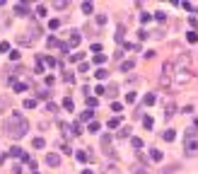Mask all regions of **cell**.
<instances>
[{"label":"cell","instance_id":"6da1fadb","mask_svg":"<svg viewBox=\"0 0 198 174\" xmlns=\"http://www.w3.org/2000/svg\"><path fill=\"white\" fill-rule=\"evenodd\" d=\"M27 131H29V123H27V119H22L17 111L12 114V119L5 121V133H7L10 138H22Z\"/></svg>","mask_w":198,"mask_h":174},{"label":"cell","instance_id":"7a4b0ae2","mask_svg":"<svg viewBox=\"0 0 198 174\" xmlns=\"http://www.w3.org/2000/svg\"><path fill=\"white\" fill-rule=\"evenodd\" d=\"M184 152H186L189 157H196V155H198V133L193 131V128L186 131V145H184Z\"/></svg>","mask_w":198,"mask_h":174},{"label":"cell","instance_id":"3957f363","mask_svg":"<svg viewBox=\"0 0 198 174\" xmlns=\"http://www.w3.org/2000/svg\"><path fill=\"white\" fill-rule=\"evenodd\" d=\"M171 66H174V70H184V68H189V66H191V56L181 53V56H179V58H176Z\"/></svg>","mask_w":198,"mask_h":174},{"label":"cell","instance_id":"277c9868","mask_svg":"<svg viewBox=\"0 0 198 174\" xmlns=\"http://www.w3.org/2000/svg\"><path fill=\"white\" fill-rule=\"evenodd\" d=\"M46 165H51V167H58V165H61V157H58L56 152H48V155H46Z\"/></svg>","mask_w":198,"mask_h":174},{"label":"cell","instance_id":"5b68a950","mask_svg":"<svg viewBox=\"0 0 198 174\" xmlns=\"http://www.w3.org/2000/svg\"><path fill=\"white\" fill-rule=\"evenodd\" d=\"M143 126H145V131H152L155 128V119L152 116H143Z\"/></svg>","mask_w":198,"mask_h":174},{"label":"cell","instance_id":"8992f818","mask_svg":"<svg viewBox=\"0 0 198 174\" xmlns=\"http://www.w3.org/2000/svg\"><path fill=\"white\" fill-rule=\"evenodd\" d=\"M133 68H135V61H133V58H131V61H123V63H121V70H123V73H128V70H133Z\"/></svg>","mask_w":198,"mask_h":174},{"label":"cell","instance_id":"52a82bcc","mask_svg":"<svg viewBox=\"0 0 198 174\" xmlns=\"http://www.w3.org/2000/svg\"><path fill=\"white\" fill-rule=\"evenodd\" d=\"M15 12H17V15H27V12H29V7H27L24 2H19V5H15Z\"/></svg>","mask_w":198,"mask_h":174},{"label":"cell","instance_id":"ba28073f","mask_svg":"<svg viewBox=\"0 0 198 174\" xmlns=\"http://www.w3.org/2000/svg\"><path fill=\"white\" fill-rule=\"evenodd\" d=\"M106 126H109V128L114 131V128H118V126H121V119H118V116H114V119H111V121H109Z\"/></svg>","mask_w":198,"mask_h":174},{"label":"cell","instance_id":"9c48e42d","mask_svg":"<svg viewBox=\"0 0 198 174\" xmlns=\"http://www.w3.org/2000/svg\"><path fill=\"white\" fill-rule=\"evenodd\" d=\"M155 99H157V97L150 92V94H145V99H143V102H145V106H152V104H155Z\"/></svg>","mask_w":198,"mask_h":174},{"label":"cell","instance_id":"30bf717a","mask_svg":"<svg viewBox=\"0 0 198 174\" xmlns=\"http://www.w3.org/2000/svg\"><path fill=\"white\" fill-rule=\"evenodd\" d=\"M80 7H82V12H85V15H90V12L94 10V5H92V2H82Z\"/></svg>","mask_w":198,"mask_h":174},{"label":"cell","instance_id":"8fae6325","mask_svg":"<svg viewBox=\"0 0 198 174\" xmlns=\"http://www.w3.org/2000/svg\"><path fill=\"white\" fill-rule=\"evenodd\" d=\"M150 160L160 162V160H162V152H160V150H150Z\"/></svg>","mask_w":198,"mask_h":174},{"label":"cell","instance_id":"7c38bea8","mask_svg":"<svg viewBox=\"0 0 198 174\" xmlns=\"http://www.w3.org/2000/svg\"><path fill=\"white\" fill-rule=\"evenodd\" d=\"M32 145L39 150V147H44V145H46V140H44V138H34V140H32Z\"/></svg>","mask_w":198,"mask_h":174},{"label":"cell","instance_id":"4fadbf2b","mask_svg":"<svg viewBox=\"0 0 198 174\" xmlns=\"http://www.w3.org/2000/svg\"><path fill=\"white\" fill-rule=\"evenodd\" d=\"M186 39H189L191 44H196V41H198V32H193V29H191V32L186 34Z\"/></svg>","mask_w":198,"mask_h":174},{"label":"cell","instance_id":"5bb4252c","mask_svg":"<svg viewBox=\"0 0 198 174\" xmlns=\"http://www.w3.org/2000/svg\"><path fill=\"white\" fill-rule=\"evenodd\" d=\"M63 106H65L68 111H75V109H72L75 104H72V99H70V97H65V99H63Z\"/></svg>","mask_w":198,"mask_h":174},{"label":"cell","instance_id":"9a60e30c","mask_svg":"<svg viewBox=\"0 0 198 174\" xmlns=\"http://www.w3.org/2000/svg\"><path fill=\"white\" fill-rule=\"evenodd\" d=\"M80 41H82V36H80V34H75V32H72V36H70V44H72V46H77Z\"/></svg>","mask_w":198,"mask_h":174},{"label":"cell","instance_id":"2e32d148","mask_svg":"<svg viewBox=\"0 0 198 174\" xmlns=\"http://www.w3.org/2000/svg\"><path fill=\"white\" fill-rule=\"evenodd\" d=\"M131 145L135 147V150H140V147H143V140L140 138H131Z\"/></svg>","mask_w":198,"mask_h":174},{"label":"cell","instance_id":"e0dca14e","mask_svg":"<svg viewBox=\"0 0 198 174\" xmlns=\"http://www.w3.org/2000/svg\"><path fill=\"white\" fill-rule=\"evenodd\" d=\"M36 15H39V17H46L48 12H46V7H44V5H36Z\"/></svg>","mask_w":198,"mask_h":174},{"label":"cell","instance_id":"ac0fdd59","mask_svg":"<svg viewBox=\"0 0 198 174\" xmlns=\"http://www.w3.org/2000/svg\"><path fill=\"white\" fill-rule=\"evenodd\" d=\"M150 20H152V15H150V12H143V15H140V22H143V24H147Z\"/></svg>","mask_w":198,"mask_h":174},{"label":"cell","instance_id":"d6986e66","mask_svg":"<svg viewBox=\"0 0 198 174\" xmlns=\"http://www.w3.org/2000/svg\"><path fill=\"white\" fill-rule=\"evenodd\" d=\"M87 128H90V131H92V133H99V128H101V126H99L97 121H92V123H90V126H87Z\"/></svg>","mask_w":198,"mask_h":174},{"label":"cell","instance_id":"ffe728a7","mask_svg":"<svg viewBox=\"0 0 198 174\" xmlns=\"http://www.w3.org/2000/svg\"><path fill=\"white\" fill-rule=\"evenodd\" d=\"M90 51H92L94 56H99V51H101V44H92V46H90Z\"/></svg>","mask_w":198,"mask_h":174},{"label":"cell","instance_id":"44dd1931","mask_svg":"<svg viewBox=\"0 0 198 174\" xmlns=\"http://www.w3.org/2000/svg\"><path fill=\"white\" fill-rule=\"evenodd\" d=\"M97 104H99L97 97H87V106H94V109H97Z\"/></svg>","mask_w":198,"mask_h":174},{"label":"cell","instance_id":"7402d4cb","mask_svg":"<svg viewBox=\"0 0 198 174\" xmlns=\"http://www.w3.org/2000/svg\"><path fill=\"white\" fill-rule=\"evenodd\" d=\"M174 138H176V133H174V131H164V140H169V143H171Z\"/></svg>","mask_w":198,"mask_h":174},{"label":"cell","instance_id":"603a6c76","mask_svg":"<svg viewBox=\"0 0 198 174\" xmlns=\"http://www.w3.org/2000/svg\"><path fill=\"white\" fill-rule=\"evenodd\" d=\"M24 90H27L24 82H15V92H24Z\"/></svg>","mask_w":198,"mask_h":174},{"label":"cell","instance_id":"cb8c5ba5","mask_svg":"<svg viewBox=\"0 0 198 174\" xmlns=\"http://www.w3.org/2000/svg\"><path fill=\"white\" fill-rule=\"evenodd\" d=\"M10 155H12V157H22V155H24V152H22V150H19V147H12V150H10Z\"/></svg>","mask_w":198,"mask_h":174},{"label":"cell","instance_id":"d4e9b609","mask_svg":"<svg viewBox=\"0 0 198 174\" xmlns=\"http://www.w3.org/2000/svg\"><path fill=\"white\" fill-rule=\"evenodd\" d=\"M10 51V44L7 41H0V53H7Z\"/></svg>","mask_w":198,"mask_h":174},{"label":"cell","instance_id":"484cf974","mask_svg":"<svg viewBox=\"0 0 198 174\" xmlns=\"http://www.w3.org/2000/svg\"><path fill=\"white\" fill-rule=\"evenodd\" d=\"M135 99H138V94H135V92H128V94H126V102H131V104H133Z\"/></svg>","mask_w":198,"mask_h":174},{"label":"cell","instance_id":"4316f807","mask_svg":"<svg viewBox=\"0 0 198 174\" xmlns=\"http://www.w3.org/2000/svg\"><path fill=\"white\" fill-rule=\"evenodd\" d=\"M34 106H36V99H27L24 102V109H34Z\"/></svg>","mask_w":198,"mask_h":174},{"label":"cell","instance_id":"83f0119b","mask_svg":"<svg viewBox=\"0 0 198 174\" xmlns=\"http://www.w3.org/2000/svg\"><path fill=\"white\" fill-rule=\"evenodd\" d=\"M46 44H48V46H58V39H56V36H48V41H46Z\"/></svg>","mask_w":198,"mask_h":174},{"label":"cell","instance_id":"f1b7e54d","mask_svg":"<svg viewBox=\"0 0 198 174\" xmlns=\"http://www.w3.org/2000/svg\"><path fill=\"white\" fill-rule=\"evenodd\" d=\"M109 143H111V136H109V133H106V136H101V145H109Z\"/></svg>","mask_w":198,"mask_h":174},{"label":"cell","instance_id":"f546056e","mask_svg":"<svg viewBox=\"0 0 198 174\" xmlns=\"http://www.w3.org/2000/svg\"><path fill=\"white\" fill-rule=\"evenodd\" d=\"M58 24H61L58 20H51V22H48V27H51V29H58Z\"/></svg>","mask_w":198,"mask_h":174},{"label":"cell","instance_id":"4dcf8cb0","mask_svg":"<svg viewBox=\"0 0 198 174\" xmlns=\"http://www.w3.org/2000/svg\"><path fill=\"white\" fill-rule=\"evenodd\" d=\"M75 157H77L80 162H85V160H87V155H85V152H75Z\"/></svg>","mask_w":198,"mask_h":174},{"label":"cell","instance_id":"1f68e13d","mask_svg":"<svg viewBox=\"0 0 198 174\" xmlns=\"http://www.w3.org/2000/svg\"><path fill=\"white\" fill-rule=\"evenodd\" d=\"M36 73H44V63H41V58L36 61Z\"/></svg>","mask_w":198,"mask_h":174},{"label":"cell","instance_id":"d6a6232c","mask_svg":"<svg viewBox=\"0 0 198 174\" xmlns=\"http://www.w3.org/2000/svg\"><path fill=\"white\" fill-rule=\"evenodd\" d=\"M106 75H109V73H106V70H97V77H99V80H104V77H106Z\"/></svg>","mask_w":198,"mask_h":174},{"label":"cell","instance_id":"836d02e7","mask_svg":"<svg viewBox=\"0 0 198 174\" xmlns=\"http://www.w3.org/2000/svg\"><path fill=\"white\" fill-rule=\"evenodd\" d=\"M58 48H61L63 53H68V44H63V41H58Z\"/></svg>","mask_w":198,"mask_h":174},{"label":"cell","instance_id":"e575fe53","mask_svg":"<svg viewBox=\"0 0 198 174\" xmlns=\"http://www.w3.org/2000/svg\"><path fill=\"white\" fill-rule=\"evenodd\" d=\"M94 92H97V94H104V92H106V87H101V85H97V87H94Z\"/></svg>","mask_w":198,"mask_h":174},{"label":"cell","instance_id":"d590c367","mask_svg":"<svg viewBox=\"0 0 198 174\" xmlns=\"http://www.w3.org/2000/svg\"><path fill=\"white\" fill-rule=\"evenodd\" d=\"M111 109H114V111H116V114H118V111H121V109H123V106L118 104V102H114V104H111Z\"/></svg>","mask_w":198,"mask_h":174},{"label":"cell","instance_id":"8d00e7d4","mask_svg":"<svg viewBox=\"0 0 198 174\" xmlns=\"http://www.w3.org/2000/svg\"><path fill=\"white\" fill-rule=\"evenodd\" d=\"M77 70H80V73H87V70H90V66H87V63H80V68H77Z\"/></svg>","mask_w":198,"mask_h":174},{"label":"cell","instance_id":"74e56055","mask_svg":"<svg viewBox=\"0 0 198 174\" xmlns=\"http://www.w3.org/2000/svg\"><path fill=\"white\" fill-rule=\"evenodd\" d=\"M82 174H94V172H92V169H85V172H82Z\"/></svg>","mask_w":198,"mask_h":174},{"label":"cell","instance_id":"f35d334b","mask_svg":"<svg viewBox=\"0 0 198 174\" xmlns=\"http://www.w3.org/2000/svg\"><path fill=\"white\" fill-rule=\"evenodd\" d=\"M2 162H5V157H2V155H0V165H2Z\"/></svg>","mask_w":198,"mask_h":174}]
</instances>
